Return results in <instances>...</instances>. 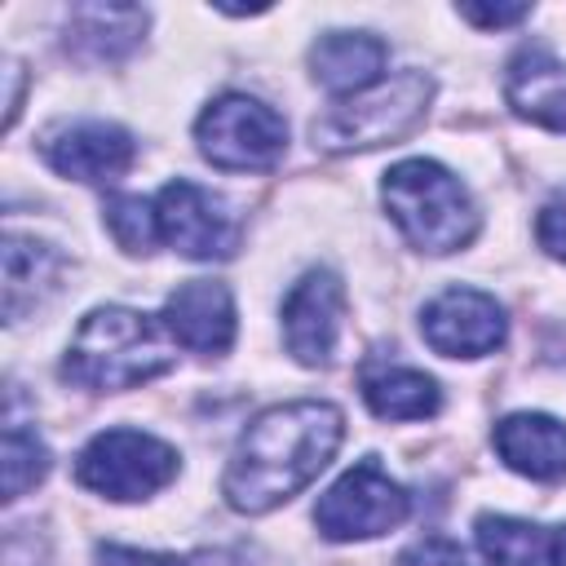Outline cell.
<instances>
[{"mask_svg": "<svg viewBox=\"0 0 566 566\" xmlns=\"http://www.w3.org/2000/svg\"><path fill=\"white\" fill-rule=\"evenodd\" d=\"M345 438V416L332 402L301 398L261 411L226 464L221 495L234 513H270L296 491H305L336 455Z\"/></svg>", "mask_w": 566, "mask_h": 566, "instance_id": "6da1fadb", "label": "cell"}, {"mask_svg": "<svg viewBox=\"0 0 566 566\" xmlns=\"http://www.w3.org/2000/svg\"><path fill=\"white\" fill-rule=\"evenodd\" d=\"M172 363L177 340L164 327V318H150L128 305H102L80 318L62 358V376L80 389L119 394L164 376Z\"/></svg>", "mask_w": 566, "mask_h": 566, "instance_id": "7a4b0ae2", "label": "cell"}, {"mask_svg": "<svg viewBox=\"0 0 566 566\" xmlns=\"http://www.w3.org/2000/svg\"><path fill=\"white\" fill-rule=\"evenodd\" d=\"M380 199L402 230V239L420 252H455L469 248L478 234V208L455 172L433 159H402L385 172Z\"/></svg>", "mask_w": 566, "mask_h": 566, "instance_id": "3957f363", "label": "cell"}, {"mask_svg": "<svg viewBox=\"0 0 566 566\" xmlns=\"http://www.w3.org/2000/svg\"><path fill=\"white\" fill-rule=\"evenodd\" d=\"M429 97H433V80L424 71H398L363 93L336 97L323 115H314L310 137L327 155H354L385 142H402L407 133L420 128Z\"/></svg>", "mask_w": 566, "mask_h": 566, "instance_id": "277c9868", "label": "cell"}, {"mask_svg": "<svg viewBox=\"0 0 566 566\" xmlns=\"http://www.w3.org/2000/svg\"><path fill=\"white\" fill-rule=\"evenodd\" d=\"M199 155L226 172H265L287 150V124L274 106L248 93H221L195 119Z\"/></svg>", "mask_w": 566, "mask_h": 566, "instance_id": "5b68a950", "label": "cell"}, {"mask_svg": "<svg viewBox=\"0 0 566 566\" xmlns=\"http://www.w3.org/2000/svg\"><path fill=\"white\" fill-rule=\"evenodd\" d=\"M177 451L142 429H106L75 455L80 486L106 500H146L177 478Z\"/></svg>", "mask_w": 566, "mask_h": 566, "instance_id": "8992f818", "label": "cell"}, {"mask_svg": "<svg viewBox=\"0 0 566 566\" xmlns=\"http://www.w3.org/2000/svg\"><path fill=\"white\" fill-rule=\"evenodd\" d=\"M411 513V495L376 464V460H358L354 469H345L314 504V526L323 531V539H371L394 531L398 522H407Z\"/></svg>", "mask_w": 566, "mask_h": 566, "instance_id": "52a82bcc", "label": "cell"}, {"mask_svg": "<svg viewBox=\"0 0 566 566\" xmlns=\"http://www.w3.org/2000/svg\"><path fill=\"white\" fill-rule=\"evenodd\" d=\"M155 221L159 239L190 261H226L239 248V221L226 199L186 177L168 181L155 195Z\"/></svg>", "mask_w": 566, "mask_h": 566, "instance_id": "ba28073f", "label": "cell"}, {"mask_svg": "<svg viewBox=\"0 0 566 566\" xmlns=\"http://www.w3.org/2000/svg\"><path fill=\"white\" fill-rule=\"evenodd\" d=\"M420 332L447 358H482L504 345L509 318L495 296L478 287H447L424 305Z\"/></svg>", "mask_w": 566, "mask_h": 566, "instance_id": "9c48e42d", "label": "cell"}, {"mask_svg": "<svg viewBox=\"0 0 566 566\" xmlns=\"http://www.w3.org/2000/svg\"><path fill=\"white\" fill-rule=\"evenodd\" d=\"M345 314V283L332 270H305L283 296V340L305 367H327Z\"/></svg>", "mask_w": 566, "mask_h": 566, "instance_id": "30bf717a", "label": "cell"}, {"mask_svg": "<svg viewBox=\"0 0 566 566\" xmlns=\"http://www.w3.org/2000/svg\"><path fill=\"white\" fill-rule=\"evenodd\" d=\"M44 159L53 172L75 177V181H115L133 168L137 146L119 124L75 119L44 137Z\"/></svg>", "mask_w": 566, "mask_h": 566, "instance_id": "8fae6325", "label": "cell"}, {"mask_svg": "<svg viewBox=\"0 0 566 566\" xmlns=\"http://www.w3.org/2000/svg\"><path fill=\"white\" fill-rule=\"evenodd\" d=\"M164 327L195 354H226L234 345V296L217 279H190L164 301Z\"/></svg>", "mask_w": 566, "mask_h": 566, "instance_id": "7c38bea8", "label": "cell"}, {"mask_svg": "<svg viewBox=\"0 0 566 566\" xmlns=\"http://www.w3.org/2000/svg\"><path fill=\"white\" fill-rule=\"evenodd\" d=\"M495 455L535 482H562L566 478V424L544 411H513L491 433Z\"/></svg>", "mask_w": 566, "mask_h": 566, "instance_id": "4fadbf2b", "label": "cell"}, {"mask_svg": "<svg viewBox=\"0 0 566 566\" xmlns=\"http://www.w3.org/2000/svg\"><path fill=\"white\" fill-rule=\"evenodd\" d=\"M385 62H389V44L371 31H327L310 49V75L336 97L371 88Z\"/></svg>", "mask_w": 566, "mask_h": 566, "instance_id": "5bb4252c", "label": "cell"}, {"mask_svg": "<svg viewBox=\"0 0 566 566\" xmlns=\"http://www.w3.org/2000/svg\"><path fill=\"white\" fill-rule=\"evenodd\" d=\"M504 97L522 119L566 133V62H557L548 49L531 44L509 62Z\"/></svg>", "mask_w": 566, "mask_h": 566, "instance_id": "9a60e30c", "label": "cell"}, {"mask_svg": "<svg viewBox=\"0 0 566 566\" xmlns=\"http://www.w3.org/2000/svg\"><path fill=\"white\" fill-rule=\"evenodd\" d=\"M146 22L150 13L137 4H75L66 18V49L88 62L124 57L142 40Z\"/></svg>", "mask_w": 566, "mask_h": 566, "instance_id": "2e32d148", "label": "cell"}, {"mask_svg": "<svg viewBox=\"0 0 566 566\" xmlns=\"http://www.w3.org/2000/svg\"><path fill=\"white\" fill-rule=\"evenodd\" d=\"M66 261L40 239L27 234H4V318L18 323L27 310H35L62 279Z\"/></svg>", "mask_w": 566, "mask_h": 566, "instance_id": "e0dca14e", "label": "cell"}, {"mask_svg": "<svg viewBox=\"0 0 566 566\" xmlns=\"http://www.w3.org/2000/svg\"><path fill=\"white\" fill-rule=\"evenodd\" d=\"M363 402L380 420H429L442 407V389L433 376H424L416 367L385 363V367L363 371Z\"/></svg>", "mask_w": 566, "mask_h": 566, "instance_id": "ac0fdd59", "label": "cell"}, {"mask_svg": "<svg viewBox=\"0 0 566 566\" xmlns=\"http://www.w3.org/2000/svg\"><path fill=\"white\" fill-rule=\"evenodd\" d=\"M478 548H482L486 566H544L548 535L531 522L482 513L478 517Z\"/></svg>", "mask_w": 566, "mask_h": 566, "instance_id": "d6986e66", "label": "cell"}, {"mask_svg": "<svg viewBox=\"0 0 566 566\" xmlns=\"http://www.w3.org/2000/svg\"><path fill=\"white\" fill-rule=\"evenodd\" d=\"M49 447L40 442L35 429H22L18 420L4 424V451H0V473H4V500H22L35 482H44L49 473Z\"/></svg>", "mask_w": 566, "mask_h": 566, "instance_id": "ffe728a7", "label": "cell"}, {"mask_svg": "<svg viewBox=\"0 0 566 566\" xmlns=\"http://www.w3.org/2000/svg\"><path fill=\"white\" fill-rule=\"evenodd\" d=\"M106 226L115 234V243L124 252H150L159 239V221H155V203L142 195H115L106 199Z\"/></svg>", "mask_w": 566, "mask_h": 566, "instance_id": "44dd1931", "label": "cell"}, {"mask_svg": "<svg viewBox=\"0 0 566 566\" xmlns=\"http://www.w3.org/2000/svg\"><path fill=\"white\" fill-rule=\"evenodd\" d=\"M394 566H469V557H464V548H460L455 539H447V535H424V539L407 544Z\"/></svg>", "mask_w": 566, "mask_h": 566, "instance_id": "7402d4cb", "label": "cell"}, {"mask_svg": "<svg viewBox=\"0 0 566 566\" xmlns=\"http://www.w3.org/2000/svg\"><path fill=\"white\" fill-rule=\"evenodd\" d=\"M535 239L548 256L566 261V190H557L544 208H539V221H535Z\"/></svg>", "mask_w": 566, "mask_h": 566, "instance_id": "603a6c76", "label": "cell"}, {"mask_svg": "<svg viewBox=\"0 0 566 566\" xmlns=\"http://www.w3.org/2000/svg\"><path fill=\"white\" fill-rule=\"evenodd\" d=\"M464 22H473V27H513V22H522L526 13H531V4H460L455 9Z\"/></svg>", "mask_w": 566, "mask_h": 566, "instance_id": "cb8c5ba5", "label": "cell"}, {"mask_svg": "<svg viewBox=\"0 0 566 566\" xmlns=\"http://www.w3.org/2000/svg\"><path fill=\"white\" fill-rule=\"evenodd\" d=\"M97 566H186L181 557L168 553H142V548H124V544H97Z\"/></svg>", "mask_w": 566, "mask_h": 566, "instance_id": "d4e9b609", "label": "cell"}, {"mask_svg": "<svg viewBox=\"0 0 566 566\" xmlns=\"http://www.w3.org/2000/svg\"><path fill=\"white\" fill-rule=\"evenodd\" d=\"M548 566H566V522L548 535Z\"/></svg>", "mask_w": 566, "mask_h": 566, "instance_id": "484cf974", "label": "cell"}]
</instances>
